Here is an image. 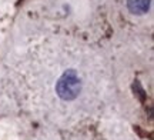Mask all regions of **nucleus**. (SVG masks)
Segmentation results:
<instances>
[{"label": "nucleus", "instance_id": "nucleus-2", "mask_svg": "<svg viewBox=\"0 0 154 140\" xmlns=\"http://www.w3.org/2000/svg\"><path fill=\"white\" fill-rule=\"evenodd\" d=\"M127 6L133 14H144L150 9V0H128Z\"/></svg>", "mask_w": 154, "mask_h": 140}, {"label": "nucleus", "instance_id": "nucleus-1", "mask_svg": "<svg viewBox=\"0 0 154 140\" xmlns=\"http://www.w3.org/2000/svg\"><path fill=\"white\" fill-rule=\"evenodd\" d=\"M82 92V80L76 70H67L60 76L56 83L57 96L66 101L74 100Z\"/></svg>", "mask_w": 154, "mask_h": 140}]
</instances>
